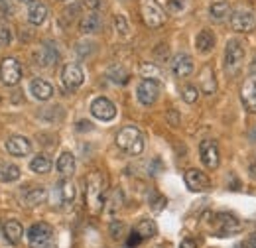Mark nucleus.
<instances>
[{
    "instance_id": "f257e3e1",
    "label": "nucleus",
    "mask_w": 256,
    "mask_h": 248,
    "mask_svg": "<svg viewBox=\"0 0 256 248\" xmlns=\"http://www.w3.org/2000/svg\"><path fill=\"white\" fill-rule=\"evenodd\" d=\"M104 195H106V178L100 172H93L87 178V189H85L87 207H89V211L93 215L102 211V207H104Z\"/></svg>"
},
{
    "instance_id": "8fccbe9b",
    "label": "nucleus",
    "mask_w": 256,
    "mask_h": 248,
    "mask_svg": "<svg viewBox=\"0 0 256 248\" xmlns=\"http://www.w3.org/2000/svg\"><path fill=\"white\" fill-rule=\"evenodd\" d=\"M154 248H164V246H154Z\"/></svg>"
},
{
    "instance_id": "3c124183",
    "label": "nucleus",
    "mask_w": 256,
    "mask_h": 248,
    "mask_svg": "<svg viewBox=\"0 0 256 248\" xmlns=\"http://www.w3.org/2000/svg\"><path fill=\"white\" fill-rule=\"evenodd\" d=\"M160 2H166V0H160Z\"/></svg>"
},
{
    "instance_id": "bb28decb",
    "label": "nucleus",
    "mask_w": 256,
    "mask_h": 248,
    "mask_svg": "<svg viewBox=\"0 0 256 248\" xmlns=\"http://www.w3.org/2000/svg\"><path fill=\"white\" fill-rule=\"evenodd\" d=\"M106 77L112 81V83H116V85H126L128 79H130V75H128V71L122 67V65H110L108 69H106Z\"/></svg>"
},
{
    "instance_id": "7c9ffc66",
    "label": "nucleus",
    "mask_w": 256,
    "mask_h": 248,
    "mask_svg": "<svg viewBox=\"0 0 256 248\" xmlns=\"http://www.w3.org/2000/svg\"><path fill=\"white\" fill-rule=\"evenodd\" d=\"M20 178V168L14 166V164H4L0 168V182L4 184H10V182H16Z\"/></svg>"
},
{
    "instance_id": "f3484780",
    "label": "nucleus",
    "mask_w": 256,
    "mask_h": 248,
    "mask_svg": "<svg viewBox=\"0 0 256 248\" xmlns=\"http://www.w3.org/2000/svg\"><path fill=\"white\" fill-rule=\"evenodd\" d=\"M2 234L10 244H18L24 236V226H22L20 220H14V218L4 220L2 222Z\"/></svg>"
},
{
    "instance_id": "423d86ee",
    "label": "nucleus",
    "mask_w": 256,
    "mask_h": 248,
    "mask_svg": "<svg viewBox=\"0 0 256 248\" xmlns=\"http://www.w3.org/2000/svg\"><path fill=\"white\" fill-rule=\"evenodd\" d=\"M140 14H142V20H144V24L148 28H160L162 24L166 22L164 10L154 0H142L140 2Z\"/></svg>"
},
{
    "instance_id": "a18cd8bd",
    "label": "nucleus",
    "mask_w": 256,
    "mask_h": 248,
    "mask_svg": "<svg viewBox=\"0 0 256 248\" xmlns=\"http://www.w3.org/2000/svg\"><path fill=\"white\" fill-rule=\"evenodd\" d=\"M91 122H79V130H91Z\"/></svg>"
},
{
    "instance_id": "49530a36",
    "label": "nucleus",
    "mask_w": 256,
    "mask_h": 248,
    "mask_svg": "<svg viewBox=\"0 0 256 248\" xmlns=\"http://www.w3.org/2000/svg\"><path fill=\"white\" fill-rule=\"evenodd\" d=\"M250 172L254 174V178H256V158H254V162H252V166H250Z\"/></svg>"
},
{
    "instance_id": "c756f323",
    "label": "nucleus",
    "mask_w": 256,
    "mask_h": 248,
    "mask_svg": "<svg viewBox=\"0 0 256 248\" xmlns=\"http://www.w3.org/2000/svg\"><path fill=\"white\" fill-rule=\"evenodd\" d=\"M30 170H32L34 174H48L52 170V162H50L48 156L40 154L30 162Z\"/></svg>"
},
{
    "instance_id": "2eb2a0df",
    "label": "nucleus",
    "mask_w": 256,
    "mask_h": 248,
    "mask_svg": "<svg viewBox=\"0 0 256 248\" xmlns=\"http://www.w3.org/2000/svg\"><path fill=\"white\" fill-rule=\"evenodd\" d=\"M240 100L242 106L250 112L256 114V79H246L240 87Z\"/></svg>"
},
{
    "instance_id": "c85d7f7f",
    "label": "nucleus",
    "mask_w": 256,
    "mask_h": 248,
    "mask_svg": "<svg viewBox=\"0 0 256 248\" xmlns=\"http://www.w3.org/2000/svg\"><path fill=\"white\" fill-rule=\"evenodd\" d=\"M134 230H136L142 238H152V236H156V232H158L156 222H154V220H150V218H142V220L134 226Z\"/></svg>"
},
{
    "instance_id": "6ab92c4d",
    "label": "nucleus",
    "mask_w": 256,
    "mask_h": 248,
    "mask_svg": "<svg viewBox=\"0 0 256 248\" xmlns=\"http://www.w3.org/2000/svg\"><path fill=\"white\" fill-rule=\"evenodd\" d=\"M199 89L205 94H213L217 91V77H215V69L211 65H205L199 73Z\"/></svg>"
},
{
    "instance_id": "a878e982",
    "label": "nucleus",
    "mask_w": 256,
    "mask_h": 248,
    "mask_svg": "<svg viewBox=\"0 0 256 248\" xmlns=\"http://www.w3.org/2000/svg\"><path fill=\"white\" fill-rule=\"evenodd\" d=\"M46 199H48V191H46V187H34V189H30V191H26V195H24V203H26L28 207L42 205Z\"/></svg>"
},
{
    "instance_id": "2f4dec72",
    "label": "nucleus",
    "mask_w": 256,
    "mask_h": 248,
    "mask_svg": "<svg viewBox=\"0 0 256 248\" xmlns=\"http://www.w3.org/2000/svg\"><path fill=\"white\" fill-rule=\"evenodd\" d=\"M140 73H142L144 79H154V81L162 79V69L156 63H142L140 65Z\"/></svg>"
},
{
    "instance_id": "0eeeda50",
    "label": "nucleus",
    "mask_w": 256,
    "mask_h": 248,
    "mask_svg": "<svg viewBox=\"0 0 256 248\" xmlns=\"http://www.w3.org/2000/svg\"><path fill=\"white\" fill-rule=\"evenodd\" d=\"M0 79L6 87H14L22 79V65L14 58H6L0 63Z\"/></svg>"
},
{
    "instance_id": "393cba45",
    "label": "nucleus",
    "mask_w": 256,
    "mask_h": 248,
    "mask_svg": "<svg viewBox=\"0 0 256 248\" xmlns=\"http://www.w3.org/2000/svg\"><path fill=\"white\" fill-rule=\"evenodd\" d=\"M58 172L64 178H71L75 174V156L71 154V152H64L58 158Z\"/></svg>"
},
{
    "instance_id": "e433bc0d",
    "label": "nucleus",
    "mask_w": 256,
    "mask_h": 248,
    "mask_svg": "<svg viewBox=\"0 0 256 248\" xmlns=\"http://www.w3.org/2000/svg\"><path fill=\"white\" fill-rule=\"evenodd\" d=\"M93 48H95V44H91V42H79L77 44V54L83 56V58H87L93 52Z\"/></svg>"
},
{
    "instance_id": "6e6552de",
    "label": "nucleus",
    "mask_w": 256,
    "mask_h": 248,
    "mask_svg": "<svg viewBox=\"0 0 256 248\" xmlns=\"http://www.w3.org/2000/svg\"><path fill=\"white\" fill-rule=\"evenodd\" d=\"M230 28L234 32H252L256 28V14L252 10L238 8L230 12Z\"/></svg>"
},
{
    "instance_id": "7ed1b4c3",
    "label": "nucleus",
    "mask_w": 256,
    "mask_h": 248,
    "mask_svg": "<svg viewBox=\"0 0 256 248\" xmlns=\"http://www.w3.org/2000/svg\"><path fill=\"white\" fill-rule=\"evenodd\" d=\"M244 63V46L240 40H228L224 48V71L234 77L240 73Z\"/></svg>"
},
{
    "instance_id": "aec40b11",
    "label": "nucleus",
    "mask_w": 256,
    "mask_h": 248,
    "mask_svg": "<svg viewBox=\"0 0 256 248\" xmlns=\"http://www.w3.org/2000/svg\"><path fill=\"white\" fill-rule=\"evenodd\" d=\"M46 18H48V6L40 0H32L28 4V22L34 26H40L46 22Z\"/></svg>"
},
{
    "instance_id": "412c9836",
    "label": "nucleus",
    "mask_w": 256,
    "mask_h": 248,
    "mask_svg": "<svg viewBox=\"0 0 256 248\" xmlns=\"http://www.w3.org/2000/svg\"><path fill=\"white\" fill-rule=\"evenodd\" d=\"M100 26H102V20H100V16H98L96 12L85 14V16L81 18V22H79V30L83 32L85 36L96 34V32L100 30Z\"/></svg>"
},
{
    "instance_id": "37998d69",
    "label": "nucleus",
    "mask_w": 256,
    "mask_h": 248,
    "mask_svg": "<svg viewBox=\"0 0 256 248\" xmlns=\"http://www.w3.org/2000/svg\"><path fill=\"white\" fill-rule=\"evenodd\" d=\"M242 248H256V234L248 236V238L242 242Z\"/></svg>"
},
{
    "instance_id": "ea45409f",
    "label": "nucleus",
    "mask_w": 256,
    "mask_h": 248,
    "mask_svg": "<svg viewBox=\"0 0 256 248\" xmlns=\"http://www.w3.org/2000/svg\"><path fill=\"white\" fill-rule=\"evenodd\" d=\"M166 4L172 12H182L186 8V0H166Z\"/></svg>"
},
{
    "instance_id": "b1692460",
    "label": "nucleus",
    "mask_w": 256,
    "mask_h": 248,
    "mask_svg": "<svg viewBox=\"0 0 256 248\" xmlns=\"http://www.w3.org/2000/svg\"><path fill=\"white\" fill-rule=\"evenodd\" d=\"M58 195H60V203L64 205H71L75 201V195H77V189L73 186V182L64 180L58 184Z\"/></svg>"
},
{
    "instance_id": "f8f14e48",
    "label": "nucleus",
    "mask_w": 256,
    "mask_h": 248,
    "mask_svg": "<svg viewBox=\"0 0 256 248\" xmlns=\"http://www.w3.org/2000/svg\"><path fill=\"white\" fill-rule=\"evenodd\" d=\"M34 58H36V65H40V67H54L60 62V52H58L56 44L46 42V44H42V48H38Z\"/></svg>"
},
{
    "instance_id": "de8ad7c7",
    "label": "nucleus",
    "mask_w": 256,
    "mask_h": 248,
    "mask_svg": "<svg viewBox=\"0 0 256 248\" xmlns=\"http://www.w3.org/2000/svg\"><path fill=\"white\" fill-rule=\"evenodd\" d=\"M250 69H252V73H256V58L252 60V65H250Z\"/></svg>"
},
{
    "instance_id": "f03ea898",
    "label": "nucleus",
    "mask_w": 256,
    "mask_h": 248,
    "mask_svg": "<svg viewBox=\"0 0 256 248\" xmlns=\"http://www.w3.org/2000/svg\"><path fill=\"white\" fill-rule=\"evenodd\" d=\"M116 146L130 156H140L144 150V136L136 126H124L116 134Z\"/></svg>"
},
{
    "instance_id": "ddd939ff",
    "label": "nucleus",
    "mask_w": 256,
    "mask_h": 248,
    "mask_svg": "<svg viewBox=\"0 0 256 248\" xmlns=\"http://www.w3.org/2000/svg\"><path fill=\"white\" fill-rule=\"evenodd\" d=\"M199 154H201V162L207 170H217L219 168V148L213 140H203L201 146H199Z\"/></svg>"
},
{
    "instance_id": "cd10ccee",
    "label": "nucleus",
    "mask_w": 256,
    "mask_h": 248,
    "mask_svg": "<svg viewBox=\"0 0 256 248\" xmlns=\"http://www.w3.org/2000/svg\"><path fill=\"white\" fill-rule=\"evenodd\" d=\"M209 14H211L213 20L219 22V20H223V18H226L230 14V4L226 0H217V2H213L209 6Z\"/></svg>"
},
{
    "instance_id": "39448f33",
    "label": "nucleus",
    "mask_w": 256,
    "mask_h": 248,
    "mask_svg": "<svg viewBox=\"0 0 256 248\" xmlns=\"http://www.w3.org/2000/svg\"><path fill=\"white\" fill-rule=\"evenodd\" d=\"M240 230H242V222L230 213H219V215L213 217V232L221 238L236 234Z\"/></svg>"
},
{
    "instance_id": "c9c22d12",
    "label": "nucleus",
    "mask_w": 256,
    "mask_h": 248,
    "mask_svg": "<svg viewBox=\"0 0 256 248\" xmlns=\"http://www.w3.org/2000/svg\"><path fill=\"white\" fill-rule=\"evenodd\" d=\"M182 96H184V100H186V102L193 104V102L197 100V96H199V91H197L195 87H192V85H190V87H186V89H184Z\"/></svg>"
},
{
    "instance_id": "dca6fc26",
    "label": "nucleus",
    "mask_w": 256,
    "mask_h": 248,
    "mask_svg": "<svg viewBox=\"0 0 256 248\" xmlns=\"http://www.w3.org/2000/svg\"><path fill=\"white\" fill-rule=\"evenodd\" d=\"M172 71H174V75L180 77V79L190 77L193 73V60L188 54H178V56H174V60H172Z\"/></svg>"
},
{
    "instance_id": "79ce46f5",
    "label": "nucleus",
    "mask_w": 256,
    "mask_h": 248,
    "mask_svg": "<svg viewBox=\"0 0 256 248\" xmlns=\"http://www.w3.org/2000/svg\"><path fill=\"white\" fill-rule=\"evenodd\" d=\"M180 248H197V240H193V238H184Z\"/></svg>"
},
{
    "instance_id": "1a4fd4ad",
    "label": "nucleus",
    "mask_w": 256,
    "mask_h": 248,
    "mask_svg": "<svg viewBox=\"0 0 256 248\" xmlns=\"http://www.w3.org/2000/svg\"><path fill=\"white\" fill-rule=\"evenodd\" d=\"M83 81H85V73H83L81 65L67 63L64 67V71H62V83H64L65 89L67 91H75V89H79L83 85Z\"/></svg>"
},
{
    "instance_id": "473e14b6",
    "label": "nucleus",
    "mask_w": 256,
    "mask_h": 248,
    "mask_svg": "<svg viewBox=\"0 0 256 248\" xmlns=\"http://www.w3.org/2000/svg\"><path fill=\"white\" fill-rule=\"evenodd\" d=\"M148 203H150V209H152L154 213H160V211H164V207H166V197L160 195L158 191H150Z\"/></svg>"
},
{
    "instance_id": "c03bdc74",
    "label": "nucleus",
    "mask_w": 256,
    "mask_h": 248,
    "mask_svg": "<svg viewBox=\"0 0 256 248\" xmlns=\"http://www.w3.org/2000/svg\"><path fill=\"white\" fill-rule=\"evenodd\" d=\"M0 8H2V14H12V6L4 0H0Z\"/></svg>"
},
{
    "instance_id": "72a5a7b5",
    "label": "nucleus",
    "mask_w": 256,
    "mask_h": 248,
    "mask_svg": "<svg viewBox=\"0 0 256 248\" xmlns=\"http://www.w3.org/2000/svg\"><path fill=\"white\" fill-rule=\"evenodd\" d=\"M114 28H116V32H118L122 38H126L128 32H130V26H128L126 16H122V14H116V16H114Z\"/></svg>"
},
{
    "instance_id": "4468645a",
    "label": "nucleus",
    "mask_w": 256,
    "mask_h": 248,
    "mask_svg": "<svg viewBox=\"0 0 256 248\" xmlns=\"http://www.w3.org/2000/svg\"><path fill=\"white\" fill-rule=\"evenodd\" d=\"M184 180H186L188 189L193 191V193H205V191L211 189L209 178H207L203 172H199V170H188L186 176H184Z\"/></svg>"
},
{
    "instance_id": "9b49d317",
    "label": "nucleus",
    "mask_w": 256,
    "mask_h": 248,
    "mask_svg": "<svg viewBox=\"0 0 256 248\" xmlns=\"http://www.w3.org/2000/svg\"><path fill=\"white\" fill-rule=\"evenodd\" d=\"M91 114L98 120H102V122H108V120H112L116 116V106L108 98L96 96L95 100L91 102Z\"/></svg>"
},
{
    "instance_id": "a19ab883",
    "label": "nucleus",
    "mask_w": 256,
    "mask_h": 248,
    "mask_svg": "<svg viewBox=\"0 0 256 248\" xmlns=\"http://www.w3.org/2000/svg\"><path fill=\"white\" fill-rule=\"evenodd\" d=\"M83 4H85V8H89V10H98L100 8V4H102V0H83Z\"/></svg>"
},
{
    "instance_id": "4be33fe9",
    "label": "nucleus",
    "mask_w": 256,
    "mask_h": 248,
    "mask_svg": "<svg viewBox=\"0 0 256 248\" xmlns=\"http://www.w3.org/2000/svg\"><path fill=\"white\" fill-rule=\"evenodd\" d=\"M215 34L211 30H201L197 34V38H195V48H197V52H201V54H209V52H213V48H215Z\"/></svg>"
},
{
    "instance_id": "4c0bfd02",
    "label": "nucleus",
    "mask_w": 256,
    "mask_h": 248,
    "mask_svg": "<svg viewBox=\"0 0 256 248\" xmlns=\"http://www.w3.org/2000/svg\"><path fill=\"white\" fill-rule=\"evenodd\" d=\"M122 232H124V224L120 222V220H112L110 222V234H112V238H120L122 236Z\"/></svg>"
},
{
    "instance_id": "5701e85b",
    "label": "nucleus",
    "mask_w": 256,
    "mask_h": 248,
    "mask_svg": "<svg viewBox=\"0 0 256 248\" xmlns=\"http://www.w3.org/2000/svg\"><path fill=\"white\" fill-rule=\"evenodd\" d=\"M30 93L38 100H48L54 94V87L48 81H44V79H34L32 83H30Z\"/></svg>"
},
{
    "instance_id": "f704fd0d",
    "label": "nucleus",
    "mask_w": 256,
    "mask_h": 248,
    "mask_svg": "<svg viewBox=\"0 0 256 248\" xmlns=\"http://www.w3.org/2000/svg\"><path fill=\"white\" fill-rule=\"evenodd\" d=\"M10 42H12V32H10L6 22L0 20V48H6Z\"/></svg>"
},
{
    "instance_id": "20e7f679",
    "label": "nucleus",
    "mask_w": 256,
    "mask_h": 248,
    "mask_svg": "<svg viewBox=\"0 0 256 248\" xmlns=\"http://www.w3.org/2000/svg\"><path fill=\"white\" fill-rule=\"evenodd\" d=\"M30 248H52L54 246V228L48 222H36L28 230Z\"/></svg>"
},
{
    "instance_id": "9d476101",
    "label": "nucleus",
    "mask_w": 256,
    "mask_h": 248,
    "mask_svg": "<svg viewBox=\"0 0 256 248\" xmlns=\"http://www.w3.org/2000/svg\"><path fill=\"white\" fill-rule=\"evenodd\" d=\"M136 96L144 106H150L158 100L160 96V83L154 79H142L138 89H136Z\"/></svg>"
},
{
    "instance_id": "09e8293b",
    "label": "nucleus",
    "mask_w": 256,
    "mask_h": 248,
    "mask_svg": "<svg viewBox=\"0 0 256 248\" xmlns=\"http://www.w3.org/2000/svg\"><path fill=\"white\" fill-rule=\"evenodd\" d=\"M22 2H26V4H30V2H32V0H22Z\"/></svg>"
},
{
    "instance_id": "58836bf2",
    "label": "nucleus",
    "mask_w": 256,
    "mask_h": 248,
    "mask_svg": "<svg viewBox=\"0 0 256 248\" xmlns=\"http://www.w3.org/2000/svg\"><path fill=\"white\" fill-rule=\"evenodd\" d=\"M142 240H144V238H142V236H140V234H138L136 230H132V232L128 234L126 248H136L138 244H140V242H142Z\"/></svg>"
},
{
    "instance_id": "a211bd4d",
    "label": "nucleus",
    "mask_w": 256,
    "mask_h": 248,
    "mask_svg": "<svg viewBox=\"0 0 256 248\" xmlns=\"http://www.w3.org/2000/svg\"><path fill=\"white\" fill-rule=\"evenodd\" d=\"M6 150L12 156H28L32 152V142L26 136H10L6 140Z\"/></svg>"
}]
</instances>
